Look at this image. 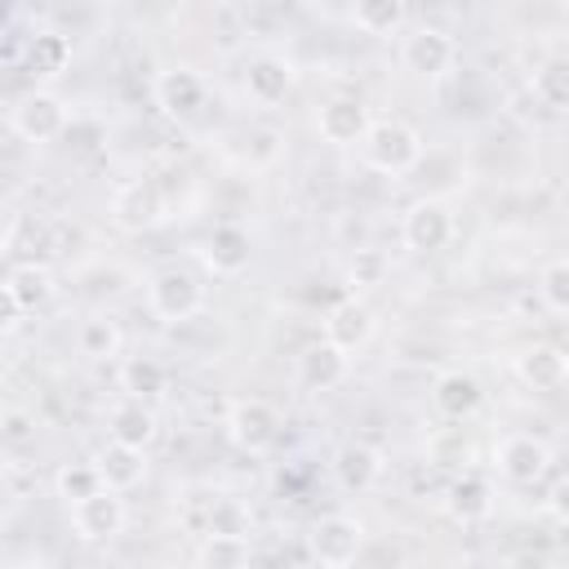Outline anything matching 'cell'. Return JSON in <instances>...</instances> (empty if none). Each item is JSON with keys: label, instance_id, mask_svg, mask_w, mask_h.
Here are the masks:
<instances>
[{"label": "cell", "instance_id": "52a82bcc", "mask_svg": "<svg viewBox=\"0 0 569 569\" xmlns=\"http://www.w3.org/2000/svg\"><path fill=\"white\" fill-rule=\"evenodd\" d=\"M493 467L507 485H533L551 471V449L542 436L533 431H507L498 445H493Z\"/></svg>", "mask_w": 569, "mask_h": 569}, {"label": "cell", "instance_id": "484cf974", "mask_svg": "<svg viewBox=\"0 0 569 569\" xmlns=\"http://www.w3.org/2000/svg\"><path fill=\"white\" fill-rule=\"evenodd\" d=\"M120 342H124V333H120V320H116L111 311H93V316H84L80 329H76V347H80V356H89V360H111V356H120Z\"/></svg>", "mask_w": 569, "mask_h": 569}, {"label": "cell", "instance_id": "44dd1931", "mask_svg": "<svg viewBox=\"0 0 569 569\" xmlns=\"http://www.w3.org/2000/svg\"><path fill=\"white\" fill-rule=\"evenodd\" d=\"M98 471H102V485L116 489V493H129L133 485L147 480V449H133V445H120V440H107L98 453H93Z\"/></svg>", "mask_w": 569, "mask_h": 569}, {"label": "cell", "instance_id": "3957f363", "mask_svg": "<svg viewBox=\"0 0 569 569\" xmlns=\"http://www.w3.org/2000/svg\"><path fill=\"white\" fill-rule=\"evenodd\" d=\"M307 551L320 569H351L365 551V520L351 511H329L307 529Z\"/></svg>", "mask_w": 569, "mask_h": 569}, {"label": "cell", "instance_id": "1f68e13d", "mask_svg": "<svg viewBox=\"0 0 569 569\" xmlns=\"http://www.w3.org/2000/svg\"><path fill=\"white\" fill-rule=\"evenodd\" d=\"M538 298L551 316H569V258H556L538 271Z\"/></svg>", "mask_w": 569, "mask_h": 569}, {"label": "cell", "instance_id": "9c48e42d", "mask_svg": "<svg viewBox=\"0 0 569 569\" xmlns=\"http://www.w3.org/2000/svg\"><path fill=\"white\" fill-rule=\"evenodd\" d=\"M369 129H373V116L360 93H333L316 107V133L329 147H360Z\"/></svg>", "mask_w": 569, "mask_h": 569}, {"label": "cell", "instance_id": "8fae6325", "mask_svg": "<svg viewBox=\"0 0 569 569\" xmlns=\"http://www.w3.org/2000/svg\"><path fill=\"white\" fill-rule=\"evenodd\" d=\"M111 222H116L120 231H133V236L160 227V222H164V196H160V187H156L151 178H129V182H120L116 196H111Z\"/></svg>", "mask_w": 569, "mask_h": 569}, {"label": "cell", "instance_id": "ffe728a7", "mask_svg": "<svg viewBox=\"0 0 569 569\" xmlns=\"http://www.w3.org/2000/svg\"><path fill=\"white\" fill-rule=\"evenodd\" d=\"M53 267L49 262H9L4 271V298L27 316V311H40L49 298H53Z\"/></svg>", "mask_w": 569, "mask_h": 569}, {"label": "cell", "instance_id": "30bf717a", "mask_svg": "<svg viewBox=\"0 0 569 569\" xmlns=\"http://www.w3.org/2000/svg\"><path fill=\"white\" fill-rule=\"evenodd\" d=\"M400 240L413 253H440L453 240V213H449V204L436 200V196L413 200L405 209V218H400Z\"/></svg>", "mask_w": 569, "mask_h": 569}, {"label": "cell", "instance_id": "8992f818", "mask_svg": "<svg viewBox=\"0 0 569 569\" xmlns=\"http://www.w3.org/2000/svg\"><path fill=\"white\" fill-rule=\"evenodd\" d=\"M222 427H227V440H231L240 453H267V449L280 440V413H276L271 400H258V396L231 400Z\"/></svg>", "mask_w": 569, "mask_h": 569}, {"label": "cell", "instance_id": "e0dca14e", "mask_svg": "<svg viewBox=\"0 0 569 569\" xmlns=\"http://www.w3.org/2000/svg\"><path fill=\"white\" fill-rule=\"evenodd\" d=\"M369 338H373V307H369L365 298L347 293V298H338V302L325 311V342H333V347H342V351L351 356V351H360Z\"/></svg>", "mask_w": 569, "mask_h": 569}, {"label": "cell", "instance_id": "d4e9b609", "mask_svg": "<svg viewBox=\"0 0 569 569\" xmlns=\"http://www.w3.org/2000/svg\"><path fill=\"white\" fill-rule=\"evenodd\" d=\"M529 93L551 116H569V58H547L529 76Z\"/></svg>", "mask_w": 569, "mask_h": 569}, {"label": "cell", "instance_id": "d6986e66", "mask_svg": "<svg viewBox=\"0 0 569 569\" xmlns=\"http://www.w3.org/2000/svg\"><path fill=\"white\" fill-rule=\"evenodd\" d=\"M516 378L529 391H560L569 382V356L556 342H529L516 356Z\"/></svg>", "mask_w": 569, "mask_h": 569}, {"label": "cell", "instance_id": "8d00e7d4", "mask_svg": "<svg viewBox=\"0 0 569 569\" xmlns=\"http://www.w3.org/2000/svg\"><path fill=\"white\" fill-rule=\"evenodd\" d=\"M565 13H569V0H565Z\"/></svg>", "mask_w": 569, "mask_h": 569}, {"label": "cell", "instance_id": "4316f807", "mask_svg": "<svg viewBox=\"0 0 569 569\" xmlns=\"http://www.w3.org/2000/svg\"><path fill=\"white\" fill-rule=\"evenodd\" d=\"M71 67V40L62 31H36L27 44V71L36 80H53Z\"/></svg>", "mask_w": 569, "mask_h": 569}, {"label": "cell", "instance_id": "cb8c5ba5", "mask_svg": "<svg viewBox=\"0 0 569 569\" xmlns=\"http://www.w3.org/2000/svg\"><path fill=\"white\" fill-rule=\"evenodd\" d=\"M120 391L129 400H160L169 391V365L160 356H124L120 360Z\"/></svg>", "mask_w": 569, "mask_h": 569}, {"label": "cell", "instance_id": "6da1fadb", "mask_svg": "<svg viewBox=\"0 0 569 569\" xmlns=\"http://www.w3.org/2000/svg\"><path fill=\"white\" fill-rule=\"evenodd\" d=\"M147 307L164 325H187V320H196L204 311V284H200V276L191 267L164 262L147 280Z\"/></svg>", "mask_w": 569, "mask_h": 569}, {"label": "cell", "instance_id": "9a60e30c", "mask_svg": "<svg viewBox=\"0 0 569 569\" xmlns=\"http://www.w3.org/2000/svg\"><path fill=\"white\" fill-rule=\"evenodd\" d=\"M200 262L213 271V276H240L249 262H253V240H249V231L240 227V222H218L209 236H204V244H200Z\"/></svg>", "mask_w": 569, "mask_h": 569}, {"label": "cell", "instance_id": "ac0fdd59", "mask_svg": "<svg viewBox=\"0 0 569 569\" xmlns=\"http://www.w3.org/2000/svg\"><path fill=\"white\" fill-rule=\"evenodd\" d=\"M431 405H436L440 418L462 422V418H471V413L485 405V387H480V378L467 373V369H440L436 382H431Z\"/></svg>", "mask_w": 569, "mask_h": 569}, {"label": "cell", "instance_id": "2e32d148", "mask_svg": "<svg viewBox=\"0 0 569 569\" xmlns=\"http://www.w3.org/2000/svg\"><path fill=\"white\" fill-rule=\"evenodd\" d=\"M329 471L338 480V489L347 493H369L382 480V453L369 440H342L329 458Z\"/></svg>", "mask_w": 569, "mask_h": 569}, {"label": "cell", "instance_id": "7402d4cb", "mask_svg": "<svg viewBox=\"0 0 569 569\" xmlns=\"http://www.w3.org/2000/svg\"><path fill=\"white\" fill-rule=\"evenodd\" d=\"M445 511L458 520V525H480L489 511H493V485L476 471H462L458 480H449L445 489Z\"/></svg>", "mask_w": 569, "mask_h": 569}, {"label": "cell", "instance_id": "e575fe53", "mask_svg": "<svg viewBox=\"0 0 569 569\" xmlns=\"http://www.w3.org/2000/svg\"><path fill=\"white\" fill-rule=\"evenodd\" d=\"M547 511H551L556 525L569 529V476H560V480L551 485V493H547Z\"/></svg>", "mask_w": 569, "mask_h": 569}, {"label": "cell", "instance_id": "5bb4252c", "mask_svg": "<svg viewBox=\"0 0 569 569\" xmlns=\"http://www.w3.org/2000/svg\"><path fill=\"white\" fill-rule=\"evenodd\" d=\"M347 373H351V356L342 347L325 342V338L302 347L298 360H293V378H298L302 391H333V387L347 382Z\"/></svg>", "mask_w": 569, "mask_h": 569}, {"label": "cell", "instance_id": "7c38bea8", "mask_svg": "<svg viewBox=\"0 0 569 569\" xmlns=\"http://www.w3.org/2000/svg\"><path fill=\"white\" fill-rule=\"evenodd\" d=\"M67 516H71V529H76L80 542H111V538L124 533V520H129L124 498L116 489H98L93 498L67 507Z\"/></svg>", "mask_w": 569, "mask_h": 569}, {"label": "cell", "instance_id": "603a6c76", "mask_svg": "<svg viewBox=\"0 0 569 569\" xmlns=\"http://www.w3.org/2000/svg\"><path fill=\"white\" fill-rule=\"evenodd\" d=\"M156 409L147 400H116L111 413H107V436L120 440V445H133V449H147L156 440Z\"/></svg>", "mask_w": 569, "mask_h": 569}, {"label": "cell", "instance_id": "83f0119b", "mask_svg": "<svg viewBox=\"0 0 569 569\" xmlns=\"http://www.w3.org/2000/svg\"><path fill=\"white\" fill-rule=\"evenodd\" d=\"M347 18L365 36H396L409 22V4L405 0H360V4H351Z\"/></svg>", "mask_w": 569, "mask_h": 569}, {"label": "cell", "instance_id": "d590c367", "mask_svg": "<svg viewBox=\"0 0 569 569\" xmlns=\"http://www.w3.org/2000/svg\"><path fill=\"white\" fill-rule=\"evenodd\" d=\"M502 569H556V560L547 551H511L502 560Z\"/></svg>", "mask_w": 569, "mask_h": 569}, {"label": "cell", "instance_id": "f1b7e54d", "mask_svg": "<svg viewBox=\"0 0 569 569\" xmlns=\"http://www.w3.org/2000/svg\"><path fill=\"white\" fill-rule=\"evenodd\" d=\"M98 489H107V485H102L98 462H62V467L53 471V493H58L67 507H76V502L93 498Z\"/></svg>", "mask_w": 569, "mask_h": 569}, {"label": "cell", "instance_id": "d6a6232c", "mask_svg": "<svg viewBox=\"0 0 569 569\" xmlns=\"http://www.w3.org/2000/svg\"><path fill=\"white\" fill-rule=\"evenodd\" d=\"M382 280H387V253H382V249H356L351 262H347V284H351V293H356V289H373V284H382Z\"/></svg>", "mask_w": 569, "mask_h": 569}, {"label": "cell", "instance_id": "f546056e", "mask_svg": "<svg viewBox=\"0 0 569 569\" xmlns=\"http://www.w3.org/2000/svg\"><path fill=\"white\" fill-rule=\"evenodd\" d=\"M249 556H253L249 538H222V533H204L196 551L200 569H249Z\"/></svg>", "mask_w": 569, "mask_h": 569}, {"label": "cell", "instance_id": "5b68a950", "mask_svg": "<svg viewBox=\"0 0 569 569\" xmlns=\"http://www.w3.org/2000/svg\"><path fill=\"white\" fill-rule=\"evenodd\" d=\"M400 62H405L409 76L440 80V76H449L453 62H458V40H453L445 27L422 22V27H413V31L400 40Z\"/></svg>", "mask_w": 569, "mask_h": 569}, {"label": "cell", "instance_id": "7a4b0ae2", "mask_svg": "<svg viewBox=\"0 0 569 569\" xmlns=\"http://www.w3.org/2000/svg\"><path fill=\"white\" fill-rule=\"evenodd\" d=\"M360 160H365V169H373V173L400 178V173H409V169L422 160V133H418L409 120H396V116L373 120V129H369L365 142H360Z\"/></svg>", "mask_w": 569, "mask_h": 569}, {"label": "cell", "instance_id": "4fadbf2b", "mask_svg": "<svg viewBox=\"0 0 569 569\" xmlns=\"http://www.w3.org/2000/svg\"><path fill=\"white\" fill-rule=\"evenodd\" d=\"M293 84H298V67L284 53H258L244 67V98L253 107H262V111L280 107L293 93Z\"/></svg>", "mask_w": 569, "mask_h": 569}, {"label": "cell", "instance_id": "836d02e7", "mask_svg": "<svg viewBox=\"0 0 569 569\" xmlns=\"http://www.w3.org/2000/svg\"><path fill=\"white\" fill-rule=\"evenodd\" d=\"M31 436H36V418L22 413V409H4V440H9V445H22V440H31Z\"/></svg>", "mask_w": 569, "mask_h": 569}, {"label": "cell", "instance_id": "277c9868", "mask_svg": "<svg viewBox=\"0 0 569 569\" xmlns=\"http://www.w3.org/2000/svg\"><path fill=\"white\" fill-rule=\"evenodd\" d=\"M71 111L58 93L49 89H27L22 98L9 102V129L22 138V142H53V138H67L71 129Z\"/></svg>", "mask_w": 569, "mask_h": 569}, {"label": "cell", "instance_id": "ba28073f", "mask_svg": "<svg viewBox=\"0 0 569 569\" xmlns=\"http://www.w3.org/2000/svg\"><path fill=\"white\" fill-rule=\"evenodd\" d=\"M151 102L169 116V120H196L209 102V84L196 67H164L151 80Z\"/></svg>", "mask_w": 569, "mask_h": 569}, {"label": "cell", "instance_id": "4dcf8cb0", "mask_svg": "<svg viewBox=\"0 0 569 569\" xmlns=\"http://www.w3.org/2000/svg\"><path fill=\"white\" fill-rule=\"evenodd\" d=\"M204 533H222V538H253V511L240 498H218L209 507Z\"/></svg>", "mask_w": 569, "mask_h": 569}]
</instances>
